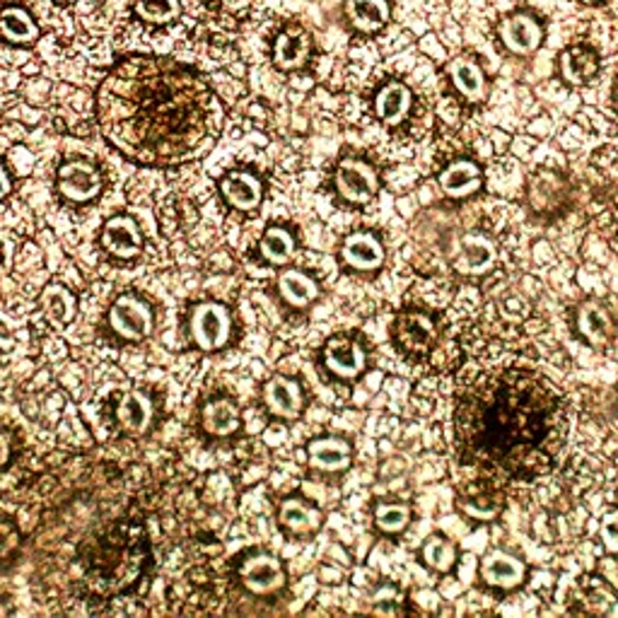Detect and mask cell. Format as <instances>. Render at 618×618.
<instances>
[{"mask_svg": "<svg viewBox=\"0 0 618 618\" xmlns=\"http://www.w3.org/2000/svg\"><path fill=\"white\" fill-rule=\"evenodd\" d=\"M44 314L54 329H66L78 314V300L64 285H49L42 295Z\"/></svg>", "mask_w": 618, "mask_h": 618, "instance_id": "25", "label": "cell"}, {"mask_svg": "<svg viewBox=\"0 0 618 618\" xmlns=\"http://www.w3.org/2000/svg\"><path fill=\"white\" fill-rule=\"evenodd\" d=\"M8 459H10V437L3 427H0V469L5 467Z\"/></svg>", "mask_w": 618, "mask_h": 618, "instance_id": "37", "label": "cell"}, {"mask_svg": "<svg viewBox=\"0 0 618 618\" xmlns=\"http://www.w3.org/2000/svg\"><path fill=\"white\" fill-rule=\"evenodd\" d=\"M479 575L489 587L515 590L527 577V568L517 556L505 551H493L481 561Z\"/></svg>", "mask_w": 618, "mask_h": 618, "instance_id": "14", "label": "cell"}, {"mask_svg": "<svg viewBox=\"0 0 618 618\" xmlns=\"http://www.w3.org/2000/svg\"><path fill=\"white\" fill-rule=\"evenodd\" d=\"M278 293L290 307L305 309L319 297V285L314 278H309L307 273L290 268L283 271L278 276Z\"/></svg>", "mask_w": 618, "mask_h": 618, "instance_id": "24", "label": "cell"}, {"mask_svg": "<svg viewBox=\"0 0 618 618\" xmlns=\"http://www.w3.org/2000/svg\"><path fill=\"white\" fill-rule=\"evenodd\" d=\"M375 525L385 534H401L411 525V507L407 503H379L375 507Z\"/></svg>", "mask_w": 618, "mask_h": 618, "instance_id": "33", "label": "cell"}, {"mask_svg": "<svg viewBox=\"0 0 618 618\" xmlns=\"http://www.w3.org/2000/svg\"><path fill=\"white\" fill-rule=\"evenodd\" d=\"M242 585L252 594H273L285 585V568L276 556L268 553H256L247 558L242 570H240Z\"/></svg>", "mask_w": 618, "mask_h": 618, "instance_id": "10", "label": "cell"}, {"mask_svg": "<svg viewBox=\"0 0 618 618\" xmlns=\"http://www.w3.org/2000/svg\"><path fill=\"white\" fill-rule=\"evenodd\" d=\"M611 110H614V116H616V122H618V68H616L614 85H611Z\"/></svg>", "mask_w": 618, "mask_h": 618, "instance_id": "39", "label": "cell"}, {"mask_svg": "<svg viewBox=\"0 0 618 618\" xmlns=\"http://www.w3.org/2000/svg\"><path fill=\"white\" fill-rule=\"evenodd\" d=\"M411 90L403 82H389L375 98V112L385 124L397 126L411 112Z\"/></svg>", "mask_w": 618, "mask_h": 618, "instance_id": "23", "label": "cell"}, {"mask_svg": "<svg viewBox=\"0 0 618 618\" xmlns=\"http://www.w3.org/2000/svg\"><path fill=\"white\" fill-rule=\"evenodd\" d=\"M104 188V180L100 170L88 160H73L66 162L58 170V192L64 198L73 201V204H88L94 201Z\"/></svg>", "mask_w": 618, "mask_h": 618, "instance_id": "8", "label": "cell"}, {"mask_svg": "<svg viewBox=\"0 0 618 618\" xmlns=\"http://www.w3.org/2000/svg\"><path fill=\"white\" fill-rule=\"evenodd\" d=\"M220 192L230 201V206L244 213L256 210L261 206V198H264V186L249 172H230L220 182Z\"/></svg>", "mask_w": 618, "mask_h": 618, "instance_id": "20", "label": "cell"}, {"mask_svg": "<svg viewBox=\"0 0 618 618\" xmlns=\"http://www.w3.org/2000/svg\"><path fill=\"white\" fill-rule=\"evenodd\" d=\"M346 13L358 30L375 32L389 22V3L387 0H346Z\"/></svg>", "mask_w": 618, "mask_h": 618, "instance_id": "29", "label": "cell"}, {"mask_svg": "<svg viewBox=\"0 0 618 618\" xmlns=\"http://www.w3.org/2000/svg\"><path fill=\"white\" fill-rule=\"evenodd\" d=\"M447 73L464 100L481 102L485 98V92H489V80H485L481 64L469 54L451 58L447 66Z\"/></svg>", "mask_w": 618, "mask_h": 618, "instance_id": "16", "label": "cell"}, {"mask_svg": "<svg viewBox=\"0 0 618 618\" xmlns=\"http://www.w3.org/2000/svg\"><path fill=\"white\" fill-rule=\"evenodd\" d=\"M421 558L427 568L435 570V573H449L457 563V549L447 537H443V534H433V537L423 543Z\"/></svg>", "mask_w": 618, "mask_h": 618, "instance_id": "32", "label": "cell"}, {"mask_svg": "<svg viewBox=\"0 0 618 618\" xmlns=\"http://www.w3.org/2000/svg\"><path fill=\"white\" fill-rule=\"evenodd\" d=\"M259 252L264 256L268 264L283 266L295 256V240L293 234L285 228H268L266 234L261 237Z\"/></svg>", "mask_w": 618, "mask_h": 618, "instance_id": "31", "label": "cell"}, {"mask_svg": "<svg viewBox=\"0 0 618 618\" xmlns=\"http://www.w3.org/2000/svg\"><path fill=\"white\" fill-rule=\"evenodd\" d=\"M324 365L329 373H334L343 379H353L365 373L367 353L358 341L348 336H334L324 346Z\"/></svg>", "mask_w": 618, "mask_h": 618, "instance_id": "12", "label": "cell"}, {"mask_svg": "<svg viewBox=\"0 0 618 618\" xmlns=\"http://www.w3.org/2000/svg\"><path fill=\"white\" fill-rule=\"evenodd\" d=\"M497 37L510 54L529 56L543 42V25L529 13H510L497 25Z\"/></svg>", "mask_w": 618, "mask_h": 618, "instance_id": "9", "label": "cell"}, {"mask_svg": "<svg viewBox=\"0 0 618 618\" xmlns=\"http://www.w3.org/2000/svg\"><path fill=\"white\" fill-rule=\"evenodd\" d=\"M558 68L568 85H585L599 73V56L590 46H570L558 56Z\"/></svg>", "mask_w": 618, "mask_h": 618, "instance_id": "21", "label": "cell"}, {"mask_svg": "<svg viewBox=\"0 0 618 618\" xmlns=\"http://www.w3.org/2000/svg\"><path fill=\"white\" fill-rule=\"evenodd\" d=\"M264 403L276 419L293 421L302 411V389L290 377H273L264 387Z\"/></svg>", "mask_w": 618, "mask_h": 618, "instance_id": "17", "label": "cell"}, {"mask_svg": "<svg viewBox=\"0 0 618 618\" xmlns=\"http://www.w3.org/2000/svg\"><path fill=\"white\" fill-rule=\"evenodd\" d=\"M602 539L609 551H618V510L609 513L602 522Z\"/></svg>", "mask_w": 618, "mask_h": 618, "instance_id": "36", "label": "cell"}, {"mask_svg": "<svg viewBox=\"0 0 618 618\" xmlns=\"http://www.w3.org/2000/svg\"><path fill=\"white\" fill-rule=\"evenodd\" d=\"M391 334H394L397 346L403 353L425 355L437 343L439 329L435 317L425 312V309H403L394 319Z\"/></svg>", "mask_w": 618, "mask_h": 618, "instance_id": "5", "label": "cell"}, {"mask_svg": "<svg viewBox=\"0 0 618 618\" xmlns=\"http://www.w3.org/2000/svg\"><path fill=\"white\" fill-rule=\"evenodd\" d=\"M58 3H73V0H58Z\"/></svg>", "mask_w": 618, "mask_h": 618, "instance_id": "41", "label": "cell"}, {"mask_svg": "<svg viewBox=\"0 0 618 618\" xmlns=\"http://www.w3.org/2000/svg\"><path fill=\"white\" fill-rule=\"evenodd\" d=\"M136 13L146 22L162 25L180 15V0H136Z\"/></svg>", "mask_w": 618, "mask_h": 618, "instance_id": "34", "label": "cell"}, {"mask_svg": "<svg viewBox=\"0 0 618 618\" xmlns=\"http://www.w3.org/2000/svg\"><path fill=\"white\" fill-rule=\"evenodd\" d=\"M439 186L449 198H469L481 192L483 172L477 162L455 160L439 174Z\"/></svg>", "mask_w": 618, "mask_h": 618, "instance_id": "18", "label": "cell"}, {"mask_svg": "<svg viewBox=\"0 0 618 618\" xmlns=\"http://www.w3.org/2000/svg\"><path fill=\"white\" fill-rule=\"evenodd\" d=\"M334 186L341 198H346L348 204L363 206L370 204L377 196L379 180L377 172L373 170V164H367L365 160L358 158H346L339 162L336 174H334Z\"/></svg>", "mask_w": 618, "mask_h": 618, "instance_id": "7", "label": "cell"}, {"mask_svg": "<svg viewBox=\"0 0 618 618\" xmlns=\"http://www.w3.org/2000/svg\"><path fill=\"white\" fill-rule=\"evenodd\" d=\"M110 327L126 341H142L152 334L154 317L146 300L136 295H122L110 309Z\"/></svg>", "mask_w": 618, "mask_h": 618, "instance_id": "6", "label": "cell"}, {"mask_svg": "<svg viewBox=\"0 0 618 618\" xmlns=\"http://www.w3.org/2000/svg\"><path fill=\"white\" fill-rule=\"evenodd\" d=\"M188 334L194 343L206 353L220 351L232 334L230 309L222 302H198L188 314Z\"/></svg>", "mask_w": 618, "mask_h": 618, "instance_id": "4", "label": "cell"}, {"mask_svg": "<svg viewBox=\"0 0 618 618\" xmlns=\"http://www.w3.org/2000/svg\"><path fill=\"white\" fill-rule=\"evenodd\" d=\"M575 329L582 339L597 348L611 343L618 334L614 314L602 302H582L575 312Z\"/></svg>", "mask_w": 618, "mask_h": 618, "instance_id": "11", "label": "cell"}, {"mask_svg": "<svg viewBox=\"0 0 618 618\" xmlns=\"http://www.w3.org/2000/svg\"><path fill=\"white\" fill-rule=\"evenodd\" d=\"M98 118L110 146L148 168L198 160L225 128V110L206 78L162 56L122 58L100 82Z\"/></svg>", "mask_w": 618, "mask_h": 618, "instance_id": "1", "label": "cell"}, {"mask_svg": "<svg viewBox=\"0 0 618 618\" xmlns=\"http://www.w3.org/2000/svg\"><path fill=\"white\" fill-rule=\"evenodd\" d=\"M0 34L13 44H27L39 37V27L27 10L8 8L0 13Z\"/></svg>", "mask_w": 618, "mask_h": 618, "instance_id": "30", "label": "cell"}, {"mask_svg": "<svg viewBox=\"0 0 618 618\" xmlns=\"http://www.w3.org/2000/svg\"><path fill=\"white\" fill-rule=\"evenodd\" d=\"M10 188H13V182H10V174L5 172L3 164H0V201L10 194Z\"/></svg>", "mask_w": 618, "mask_h": 618, "instance_id": "38", "label": "cell"}, {"mask_svg": "<svg viewBox=\"0 0 618 618\" xmlns=\"http://www.w3.org/2000/svg\"><path fill=\"white\" fill-rule=\"evenodd\" d=\"M582 3H585V5H597V3H602V0H582Z\"/></svg>", "mask_w": 618, "mask_h": 618, "instance_id": "40", "label": "cell"}, {"mask_svg": "<svg viewBox=\"0 0 618 618\" xmlns=\"http://www.w3.org/2000/svg\"><path fill=\"white\" fill-rule=\"evenodd\" d=\"M20 546V534L18 527L10 519H0V561L15 553Z\"/></svg>", "mask_w": 618, "mask_h": 618, "instance_id": "35", "label": "cell"}, {"mask_svg": "<svg viewBox=\"0 0 618 618\" xmlns=\"http://www.w3.org/2000/svg\"><path fill=\"white\" fill-rule=\"evenodd\" d=\"M276 66L283 70H293L305 66V61L309 58V37L307 32L302 30H288L283 32L278 42H276Z\"/></svg>", "mask_w": 618, "mask_h": 618, "instance_id": "27", "label": "cell"}, {"mask_svg": "<svg viewBox=\"0 0 618 618\" xmlns=\"http://www.w3.org/2000/svg\"><path fill=\"white\" fill-rule=\"evenodd\" d=\"M278 519L285 529H290L293 534H312L319 527H322L324 515L319 513L317 507L307 505L305 501H297V497H290L285 501L278 510Z\"/></svg>", "mask_w": 618, "mask_h": 618, "instance_id": "26", "label": "cell"}, {"mask_svg": "<svg viewBox=\"0 0 618 618\" xmlns=\"http://www.w3.org/2000/svg\"><path fill=\"white\" fill-rule=\"evenodd\" d=\"M455 439L469 467L505 481L539 479L565 449V399L534 370H491L459 391Z\"/></svg>", "mask_w": 618, "mask_h": 618, "instance_id": "2", "label": "cell"}, {"mask_svg": "<svg viewBox=\"0 0 618 618\" xmlns=\"http://www.w3.org/2000/svg\"><path fill=\"white\" fill-rule=\"evenodd\" d=\"M573 198L568 176L556 170H539L527 182V206L541 220H553L563 216Z\"/></svg>", "mask_w": 618, "mask_h": 618, "instance_id": "3", "label": "cell"}, {"mask_svg": "<svg viewBox=\"0 0 618 618\" xmlns=\"http://www.w3.org/2000/svg\"><path fill=\"white\" fill-rule=\"evenodd\" d=\"M0 616H5V609H3V606H0Z\"/></svg>", "mask_w": 618, "mask_h": 618, "instance_id": "42", "label": "cell"}, {"mask_svg": "<svg viewBox=\"0 0 618 618\" xmlns=\"http://www.w3.org/2000/svg\"><path fill=\"white\" fill-rule=\"evenodd\" d=\"M102 247L116 259H134L142 252V232L130 216H114L102 228Z\"/></svg>", "mask_w": 618, "mask_h": 618, "instance_id": "13", "label": "cell"}, {"mask_svg": "<svg viewBox=\"0 0 618 618\" xmlns=\"http://www.w3.org/2000/svg\"><path fill=\"white\" fill-rule=\"evenodd\" d=\"M343 264L353 271H377L385 264V247L373 232H353L341 247Z\"/></svg>", "mask_w": 618, "mask_h": 618, "instance_id": "15", "label": "cell"}, {"mask_svg": "<svg viewBox=\"0 0 618 618\" xmlns=\"http://www.w3.org/2000/svg\"><path fill=\"white\" fill-rule=\"evenodd\" d=\"M154 407L148 394L142 391H128V394L118 401L116 407V421L124 427L128 435H142L152 425Z\"/></svg>", "mask_w": 618, "mask_h": 618, "instance_id": "22", "label": "cell"}, {"mask_svg": "<svg viewBox=\"0 0 618 618\" xmlns=\"http://www.w3.org/2000/svg\"><path fill=\"white\" fill-rule=\"evenodd\" d=\"M237 427H240V409L234 407L230 399H216L206 403L204 409V431L216 435V437H225L232 435Z\"/></svg>", "mask_w": 618, "mask_h": 618, "instance_id": "28", "label": "cell"}, {"mask_svg": "<svg viewBox=\"0 0 618 618\" xmlns=\"http://www.w3.org/2000/svg\"><path fill=\"white\" fill-rule=\"evenodd\" d=\"M307 459L314 469L327 473H339L351 467L353 449L341 437H319L307 447Z\"/></svg>", "mask_w": 618, "mask_h": 618, "instance_id": "19", "label": "cell"}]
</instances>
